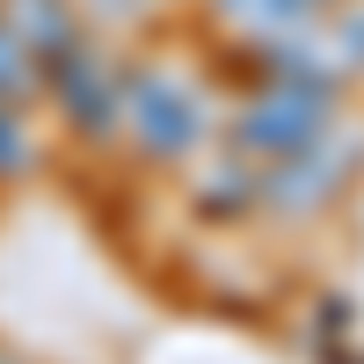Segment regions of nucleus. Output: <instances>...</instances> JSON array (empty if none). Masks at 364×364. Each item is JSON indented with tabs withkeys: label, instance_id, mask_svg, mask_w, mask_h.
I'll return each instance as SVG.
<instances>
[{
	"label": "nucleus",
	"instance_id": "1",
	"mask_svg": "<svg viewBox=\"0 0 364 364\" xmlns=\"http://www.w3.org/2000/svg\"><path fill=\"white\" fill-rule=\"evenodd\" d=\"M321 117H328V95H321V87H299V102H291V87H277V95H262L233 132H240V146L284 161V154H306V146H314Z\"/></svg>",
	"mask_w": 364,
	"mask_h": 364
},
{
	"label": "nucleus",
	"instance_id": "2",
	"mask_svg": "<svg viewBox=\"0 0 364 364\" xmlns=\"http://www.w3.org/2000/svg\"><path fill=\"white\" fill-rule=\"evenodd\" d=\"M132 117H139V132H146L154 154H182V146L197 139V102L182 95V87H168V80H139Z\"/></svg>",
	"mask_w": 364,
	"mask_h": 364
},
{
	"label": "nucleus",
	"instance_id": "3",
	"mask_svg": "<svg viewBox=\"0 0 364 364\" xmlns=\"http://www.w3.org/2000/svg\"><path fill=\"white\" fill-rule=\"evenodd\" d=\"M8 29L22 44H37V51H66L73 44V22L58 0H8Z\"/></svg>",
	"mask_w": 364,
	"mask_h": 364
},
{
	"label": "nucleus",
	"instance_id": "4",
	"mask_svg": "<svg viewBox=\"0 0 364 364\" xmlns=\"http://www.w3.org/2000/svg\"><path fill=\"white\" fill-rule=\"evenodd\" d=\"M0 87H22V37L8 29V15H0Z\"/></svg>",
	"mask_w": 364,
	"mask_h": 364
}]
</instances>
